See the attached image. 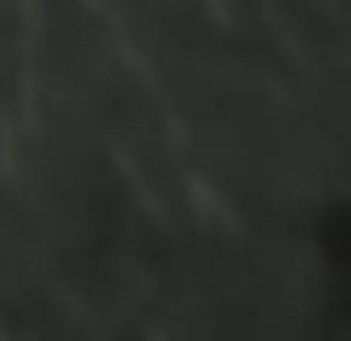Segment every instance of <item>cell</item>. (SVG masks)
Wrapping results in <instances>:
<instances>
[{
	"label": "cell",
	"instance_id": "7a4b0ae2",
	"mask_svg": "<svg viewBox=\"0 0 351 341\" xmlns=\"http://www.w3.org/2000/svg\"><path fill=\"white\" fill-rule=\"evenodd\" d=\"M114 155H119V171H124V181H130V187H134V202H140V207L150 212L155 222H165V207H160V197H155V191H150V181H145L140 171H134V161H130V155H124V150H114Z\"/></svg>",
	"mask_w": 351,
	"mask_h": 341
},
{
	"label": "cell",
	"instance_id": "6da1fadb",
	"mask_svg": "<svg viewBox=\"0 0 351 341\" xmlns=\"http://www.w3.org/2000/svg\"><path fill=\"white\" fill-rule=\"evenodd\" d=\"M186 187L197 191V197H191V207L202 212V222H222V228H238V217H232V207H228V202H222V197H217V191H212V187H207V181H202V176H191Z\"/></svg>",
	"mask_w": 351,
	"mask_h": 341
}]
</instances>
